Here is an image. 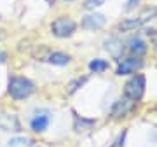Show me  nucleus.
Instances as JSON below:
<instances>
[{"instance_id": "nucleus-1", "label": "nucleus", "mask_w": 157, "mask_h": 147, "mask_svg": "<svg viewBox=\"0 0 157 147\" xmlns=\"http://www.w3.org/2000/svg\"><path fill=\"white\" fill-rule=\"evenodd\" d=\"M37 86H35L33 81H30L28 77L25 75H11L9 77V82H7V93L12 100L16 102H21V100H26L35 93Z\"/></svg>"}, {"instance_id": "nucleus-2", "label": "nucleus", "mask_w": 157, "mask_h": 147, "mask_svg": "<svg viewBox=\"0 0 157 147\" xmlns=\"http://www.w3.org/2000/svg\"><path fill=\"white\" fill-rule=\"evenodd\" d=\"M122 91H124V98H128V100L135 103H140L147 91V77L140 72L129 75V79L126 81Z\"/></svg>"}, {"instance_id": "nucleus-3", "label": "nucleus", "mask_w": 157, "mask_h": 147, "mask_svg": "<svg viewBox=\"0 0 157 147\" xmlns=\"http://www.w3.org/2000/svg\"><path fill=\"white\" fill-rule=\"evenodd\" d=\"M51 34L58 37V39H68L77 32L78 25L75 19H72L70 16H58L54 21L51 23Z\"/></svg>"}, {"instance_id": "nucleus-4", "label": "nucleus", "mask_w": 157, "mask_h": 147, "mask_svg": "<svg viewBox=\"0 0 157 147\" xmlns=\"http://www.w3.org/2000/svg\"><path fill=\"white\" fill-rule=\"evenodd\" d=\"M145 67V62L143 58L138 56H124L117 62V67H115V75L117 77H129L133 74L140 72L141 68Z\"/></svg>"}, {"instance_id": "nucleus-5", "label": "nucleus", "mask_w": 157, "mask_h": 147, "mask_svg": "<svg viewBox=\"0 0 157 147\" xmlns=\"http://www.w3.org/2000/svg\"><path fill=\"white\" fill-rule=\"evenodd\" d=\"M51 119H52V114L47 109H39V110H35L33 117L30 119V128L33 133H44L49 128Z\"/></svg>"}, {"instance_id": "nucleus-6", "label": "nucleus", "mask_w": 157, "mask_h": 147, "mask_svg": "<svg viewBox=\"0 0 157 147\" xmlns=\"http://www.w3.org/2000/svg\"><path fill=\"white\" fill-rule=\"evenodd\" d=\"M107 25V16L105 14H100V12H89L82 18L80 21V28L87 30V32H96V30H101Z\"/></svg>"}, {"instance_id": "nucleus-7", "label": "nucleus", "mask_w": 157, "mask_h": 147, "mask_svg": "<svg viewBox=\"0 0 157 147\" xmlns=\"http://www.w3.org/2000/svg\"><path fill=\"white\" fill-rule=\"evenodd\" d=\"M135 109H136L135 102H131V100H128V98H121V100H117V102L113 103L112 110H110V117L115 119V121L124 119V117H128Z\"/></svg>"}, {"instance_id": "nucleus-8", "label": "nucleus", "mask_w": 157, "mask_h": 147, "mask_svg": "<svg viewBox=\"0 0 157 147\" xmlns=\"http://www.w3.org/2000/svg\"><path fill=\"white\" fill-rule=\"evenodd\" d=\"M128 53L129 56H138V58H143L148 53V44H147V40L140 35H133V37H129L128 40Z\"/></svg>"}, {"instance_id": "nucleus-9", "label": "nucleus", "mask_w": 157, "mask_h": 147, "mask_svg": "<svg viewBox=\"0 0 157 147\" xmlns=\"http://www.w3.org/2000/svg\"><path fill=\"white\" fill-rule=\"evenodd\" d=\"M103 46H105V51H108V54L112 58H115V60H121L122 58V53H124V44L122 40L119 39V37H108V39H105V42H103Z\"/></svg>"}, {"instance_id": "nucleus-10", "label": "nucleus", "mask_w": 157, "mask_h": 147, "mask_svg": "<svg viewBox=\"0 0 157 147\" xmlns=\"http://www.w3.org/2000/svg\"><path fill=\"white\" fill-rule=\"evenodd\" d=\"M45 62L49 65H54V67H67L72 63V56L67 54V53H61V51H54L51 53L49 56L45 58Z\"/></svg>"}, {"instance_id": "nucleus-11", "label": "nucleus", "mask_w": 157, "mask_h": 147, "mask_svg": "<svg viewBox=\"0 0 157 147\" xmlns=\"http://www.w3.org/2000/svg\"><path fill=\"white\" fill-rule=\"evenodd\" d=\"M94 125H96V119H89V117H84V116H78V114H73V130L77 133H84V131L91 130Z\"/></svg>"}, {"instance_id": "nucleus-12", "label": "nucleus", "mask_w": 157, "mask_h": 147, "mask_svg": "<svg viewBox=\"0 0 157 147\" xmlns=\"http://www.w3.org/2000/svg\"><path fill=\"white\" fill-rule=\"evenodd\" d=\"M87 68H89V72H93V74H103L110 68V62L103 60V58H94V60L89 62Z\"/></svg>"}, {"instance_id": "nucleus-13", "label": "nucleus", "mask_w": 157, "mask_h": 147, "mask_svg": "<svg viewBox=\"0 0 157 147\" xmlns=\"http://www.w3.org/2000/svg\"><path fill=\"white\" fill-rule=\"evenodd\" d=\"M140 26H143L140 23L138 18H124L122 21L119 23V30H122V32H133V30H138Z\"/></svg>"}, {"instance_id": "nucleus-14", "label": "nucleus", "mask_w": 157, "mask_h": 147, "mask_svg": "<svg viewBox=\"0 0 157 147\" xmlns=\"http://www.w3.org/2000/svg\"><path fill=\"white\" fill-rule=\"evenodd\" d=\"M6 147H35V142L28 137H14V138H9Z\"/></svg>"}, {"instance_id": "nucleus-15", "label": "nucleus", "mask_w": 157, "mask_h": 147, "mask_svg": "<svg viewBox=\"0 0 157 147\" xmlns=\"http://www.w3.org/2000/svg\"><path fill=\"white\" fill-rule=\"evenodd\" d=\"M86 82H87V77H82V79L78 77V79L72 81V82L68 84V93H70V95H72V93H75V91H77L78 88H82V86H84Z\"/></svg>"}, {"instance_id": "nucleus-16", "label": "nucleus", "mask_w": 157, "mask_h": 147, "mask_svg": "<svg viewBox=\"0 0 157 147\" xmlns=\"http://www.w3.org/2000/svg\"><path fill=\"white\" fill-rule=\"evenodd\" d=\"M103 4H105V0H86V2L82 4V6H84V9H86V11H91V12H93L94 9L101 7Z\"/></svg>"}, {"instance_id": "nucleus-17", "label": "nucleus", "mask_w": 157, "mask_h": 147, "mask_svg": "<svg viewBox=\"0 0 157 147\" xmlns=\"http://www.w3.org/2000/svg\"><path fill=\"white\" fill-rule=\"evenodd\" d=\"M145 35H147V39L150 40L152 47L157 49V28H147L145 30Z\"/></svg>"}, {"instance_id": "nucleus-18", "label": "nucleus", "mask_w": 157, "mask_h": 147, "mask_svg": "<svg viewBox=\"0 0 157 147\" xmlns=\"http://www.w3.org/2000/svg\"><path fill=\"white\" fill-rule=\"evenodd\" d=\"M126 137H128V130H122V133L113 140V144H110V147H124L126 145Z\"/></svg>"}, {"instance_id": "nucleus-19", "label": "nucleus", "mask_w": 157, "mask_h": 147, "mask_svg": "<svg viewBox=\"0 0 157 147\" xmlns=\"http://www.w3.org/2000/svg\"><path fill=\"white\" fill-rule=\"evenodd\" d=\"M140 2H141V0H126V6H124V11H126V12H129V11H133V9H136Z\"/></svg>"}, {"instance_id": "nucleus-20", "label": "nucleus", "mask_w": 157, "mask_h": 147, "mask_svg": "<svg viewBox=\"0 0 157 147\" xmlns=\"http://www.w3.org/2000/svg\"><path fill=\"white\" fill-rule=\"evenodd\" d=\"M4 60H6V53H4L2 49H0V63L4 62Z\"/></svg>"}, {"instance_id": "nucleus-21", "label": "nucleus", "mask_w": 157, "mask_h": 147, "mask_svg": "<svg viewBox=\"0 0 157 147\" xmlns=\"http://www.w3.org/2000/svg\"><path fill=\"white\" fill-rule=\"evenodd\" d=\"M152 138H154V140L157 142V128H155V130H154V133H152Z\"/></svg>"}, {"instance_id": "nucleus-22", "label": "nucleus", "mask_w": 157, "mask_h": 147, "mask_svg": "<svg viewBox=\"0 0 157 147\" xmlns=\"http://www.w3.org/2000/svg\"><path fill=\"white\" fill-rule=\"evenodd\" d=\"M63 2H75V0H63Z\"/></svg>"}, {"instance_id": "nucleus-23", "label": "nucleus", "mask_w": 157, "mask_h": 147, "mask_svg": "<svg viewBox=\"0 0 157 147\" xmlns=\"http://www.w3.org/2000/svg\"><path fill=\"white\" fill-rule=\"evenodd\" d=\"M2 35H4V34H2V30H0V39H2Z\"/></svg>"}]
</instances>
